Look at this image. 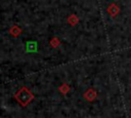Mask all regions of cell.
Returning a JSON list of instances; mask_svg holds the SVG:
<instances>
[{"label":"cell","mask_w":131,"mask_h":118,"mask_svg":"<svg viewBox=\"0 0 131 118\" xmlns=\"http://www.w3.org/2000/svg\"><path fill=\"white\" fill-rule=\"evenodd\" d=\"M83 96H84V99H85L86 101H88V102H93V101L96 99L97 93H96V91H95L94 88H88V89L84 92Z\"/></svg>","instance_id":"obj_2"},{"label":"cell","mask_w":131,"mask_h":118,"mask_svg":"<svg viewBox=\"0 0 131 118\" xmlns=\"http://www.w3.org/2000/svg\"><path fill=\"white\" fill-rule=\"evenodd\" d=\"M67 22L71 25V26H76L79 23V17L76 14H70L67 18Z\"/></svg>","instance_id":"obj_5"},{"label":"cell","mask_w":131,"mask_h":118,"mask_svg":"<svg viewBox=\"0 0 131 118\" xmlns=\"http://www.w3.org/2000/svg\"><path fill=\"white\" fill-rule=\"evenodd\" d=\"M106 11H107V13H108L112 17H115V16H117L118 13L120 12V8H119V6H118L116 3H112V4L108 5Z\"/></svg>","instance_id":"obj_3"},{"label":"cell","mask_w":131,"mask_h":118,"mask_svg":"<svg viewBox=\"0 0 131 118\" xmlns=\"http://www.w3.org/2000/svg\"><path fill=\"white\" fill-rule=\"evenodd\" d=\"M34 94L30 91V89L26 86L21 87L18 89V91L14 94V99L16 102L21 106V107H27L33 100H34Z\"/></svg>","instance_id":"obj_1"},{"label":"cell","mask_w":131,"mask_h":118,"mask_svg":"<svg viewBox=\"0 0 131 118\" xmlns=\"http://www.w3.org/2000/svg\"><path fill=\"white\" fill-rule=\"evenodd\" d=\"M70 86H69V84H67V83H63V84H61L59 87H58V90H59V92L60 93H62V94H66V93H68L69 91H70Z\"/></svg>","instance_id":"obj_6"},{"label":"cell","mask_w":131,"mask_h":118,"mask_svg":"<svg viewBox=\"0 0 131 118\" xmlns=\"http://www.w3.org/2000/svg\"><path fill=\"white\" fill-rule=\"evenodd\" d=\"M49 44H50V46H51V47L56 48L57 46H59L60 41H59V39H58L57 37H53V38H52V39L49 41Z\"/></svg>","instance_id":"obj_7"},{"label":"cell","mask_w":131,"mask_h":118,"mask_svg":"<svg viewBox=\"0 0 131 118\" xmlns=\"http://www.w3.org/2000/svg\"><path fill=\"white\" fill-rule=\"evenodd\" d=\"M21 32H23L21 28H20L19 26H16V25L12 26V27L9 29V34H10L12 37H18V36L21 34Z\"/></svg>","instance_id":"obj_4"}]
</instances>
